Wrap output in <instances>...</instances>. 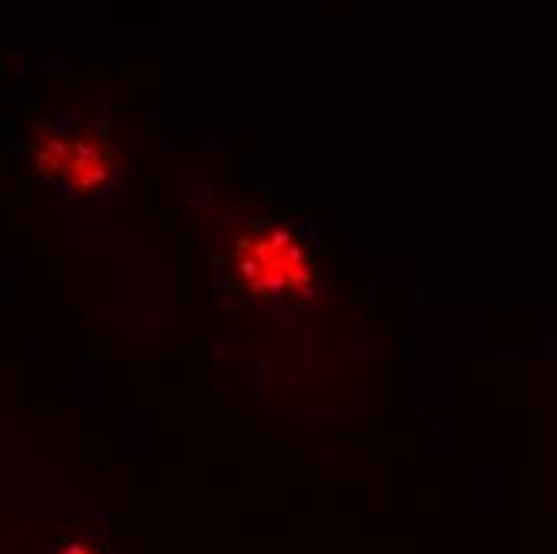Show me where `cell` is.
Returning <instances> with one entry per match:
<instances>
[{"mask_svg":"<svg viewBox=\"0 0 557 554\" xmlns=\"http://www.w3.org/2000/svg\"><path fill=\"white\" fill-rule=\"evenodd\" d=\"M237 273L263 295H305L314 288V267L305 247L282 227L247 234L237 244Z\"/></svg>","mask_w":557,"mask_h":554,"instance_id":"obj_1","label":"cell"},{"mask_svg":"<svg viewBox=\"0 0 557 554\" xmlns=\"http://www.w3.org/2000/svg\"><path fill=\"white\" fill-rule=\"evenodd\" d=\"M36 167L71 189H97L110 180V145L97 132H64L46 135L36 145Z\"/></svg>","mask_w":557,"mask_h":554,"instance_id":"obj_2","label":"cell"},{"mask_svg":"<svg viewBox=\"0 0 557 554\" xmlns=\"http://www.w3.org/2000/svg\"><path fill=\"white\" fill-rule=\"evenodd\" d=\"M64 554H103V552H100L97 545H90V542H74V545H71Z\"/></svg>","mask_w":557,"mask_h":554,"instance_id":"obj_3","label":"cell"}]
</instances>
